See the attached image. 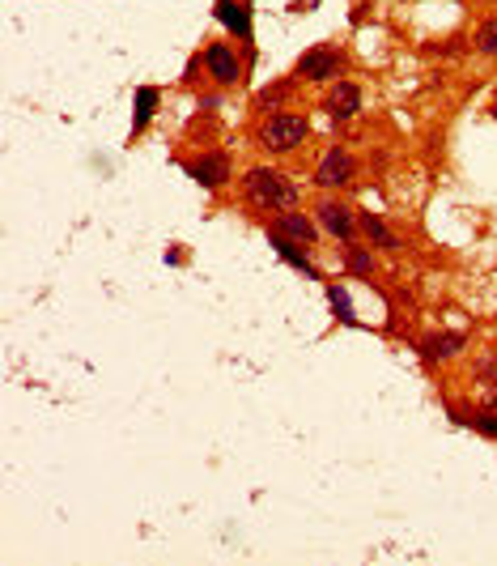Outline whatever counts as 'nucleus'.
<instances>
[{"instance_id": "1", "label": "nucleus", "mask_w": 497, "mask_h": 566, "mask_svg": "<svg viewBox=\"0 0 497 566\" xmlns=\"http://www.w3.org/2000/svg\"><path fill=\"white\" fill-rule=\"evenodd\" d=\"M242 192H246V201H251L255 209H277V213L297 209V201H302L297 183L277 166H251L242 175Z\"/></svg>"}, {"instance_id": "2", "label": "nucleus", "mask_w": 497, "mask_h": 566, "mask_svg": "<svg viewBox=\"0 0 497 566\" xmlns=\"http://www.w3.org/2000/svg\"><path fill=\"white\" fill-rule=\"evenodd\" d=\"M306 132H310V119H306V115L277 111V115H268L264 124H260L255 141H260V150H268V154H293L297 145L306 141Z\"/></svg>"}, {"instance_id": "3", "label": "nucleus", "mask_w": 497, "mask_h": 566, "mask_svg": "<svg viewBox=\"0 0 497 566\" xmlns=\"http://www.w3.org/2000/svg\"><path fill=\"white\" fill-rule=\"evenodd\" d=\"M340 72H344L340 47H310V52H302V60H297V77H306V81H332Z\"/></svg>"}, {"instance_id": "4", "label": "nucleus", "mask_w": 497, "mask_h": 566, "mask_svg": "<svg viewBox=\"0 0 497 566\" xmlns=\"http://www.w3.org/2000/svg\"><path fill=\"white\" fill-rule=\"evenodd\" d=\"M349 179H353V154L340 150V145H332V150L319 158V166H315V183L319 188H344Z\"/></svg>"}, {"instance_id": "5", "label": "nucleus", "mask_w": 497, "mask_h": 566, "mask_svg": "<svg viewBox=\"0 0 497 566\" xmlns=\"http://www.w3.org/2000/svg\"><path fill=\"white\" fill-rule=\"evenodd\" d=\"M315 213H319V221H323V230H328V234H336L340 243H353V234H357L361 221L353 217L349 205H340V201H319Z\"/></svg>"}, {"instance_id": "6", "label": "nucleus", "mask_w": 497, "mask_h": 566, "mask_svg": "<svg viewBox=\"0 0 497 566\" xmlns=\"http://www.w3.org/2000/svg\"><path fill=\"white\" fill-rule=\"evenodd\" d=\"M204 64H209V77H213L217 85H238V81H242V64H238V56L230 52L226 43H209Z\"/></svg>"}, {"instance_id": "7", "label": "nucleus", "mask_w": 497, "mask_h": 566, "mask_svg": "<svg viewBox=\"0 0 497 566\" xmlns=\"http://www.w3.org/2000/svg\"><path fill=\"white\" fill-rule=\"evenodd\" d=\"M187 175L200 183V188H221V183L234 175L230 154H204V158H195V162L187 166Z\"/></svg>"}, {"instance_id": "8", "label": "nucleus", "mask_w": 497, "mask_h": 566, "mask_svg": "<svg viewBox=\"0 0 497 566\" xmlns=\"http://www.w3.org/2000/svg\"><path fill=\"white\" fill-rule=\"evenodd\" d=\"M323 107H328L332 119H353L361 111V85L357 81H336L328 90V98H323Z\"/></svg>"}, {"instance_id": "9", "label": "nucleus", "mask_w": 497, "mask_h": 566, "mask_svg": "<svg viewBox=\"0 0 497 566\" xmlns=\"http://www.w3.org/2000/svg\"><path fill=\"white\" fill-rule=\"evenodd\" d=\"M272 230H281V234H289L293 243H302V247H315L319 243V226L306 217V213H297V209H285V213H277V226Z\"/></svg>"}, {"instance_id": "10", "label": "nucleus", "mask_w": 497, "mask_h": 566, "mask_svg": "<svg viewBox=\"0 0 497 566\" xmlns=\"http://www.w3.org/2000/svg\"><path fill=\"white\" fill-rule=\"evenodd\" d=\"M217 17L230 34H238L242 43H251L255 30H251V5H234V0H217Z\"/></svg>"}, {"instance_id": "11", "label": "nucleus", "mask_w": 497, "mask_h": 566, "mask_svg": "<svg viewBox=\"0 0 497 566\" xmlns=\"http://www.w3.org/2000/svg\"><path fill=\"white\" fill-rule=\"evenodd\" d=\"M463 350V336L459 332H430L421 341V358L425 362H442V358H455Z\"/></svg>"}, {"instance_id": "12", "label": "nucleus", "mask_w": 497, "mask_h": 566, "mask_svg": "<svg viewBox=\"0 0 497 566\" xmlns=\"http://www.w3.org/2000/svg\"><path fill=\"white\" fill-rule=\"evenodd\" d=\"M272 252H277L281 260H289L293 268H302L306 277H319V268H315V260L306 256V247H297V243H293L289 234H281V230H272Z\"/></svg>"}, {"instance_id": "13", "label": "nucleus", "mask_w": 497, "mask_h": 566, "mask_svg": "<svg viewBox=\"0 0 497 566\" xmlns=\"http://www.w3.org/2000/svg\"><path fill=\"white\" fill-rule=\"evenodd\" d=\"M472 379L480 383V392H485L489 409H497V354H480V358H476V366H472Z\"/></svg>"}, {"instance_id": "14", "label": "nucleus", "mask_w": 497, "mask_h": 566, "mask_svg": "<svg viewBox=\"0 0 497 566\" xmlns=\"http://www.w3.org/2000/svg\"><path fill=\"white\" fill-rule=\"evenodd\" d=\"M158 103H162V90H158V85H140V90H136V111H132V137H136V132H145V124H149V119H154Z\"/></svg>"}, {"instance_id": "15", "label": "nucleus", "mask_w": 497, "mask_h": 566, "mask_svg": "<svg viewBox=\"0 0 497 566\" xmlns=\"http://www.w3.org/2000/svg\"><path fill=\"white\" fill-rule=\"evenodd\" d=\"M361 230H366V239L374 243V247H387V252H391V247H400V239H395L374 213H366V217H361Z\"/></svg>"}, {"instance_id": "16", "label": "nucleus", "mask_w": 497, "mask_h": 566, "mask_svg": "<svg viewBox=\"0 0 497 566\" xmlns=\"http://www.w3.org/2000/svg\"><path fill=\"white\" fill-rule=\"evenodd\" d=\"M328 303L336 311V319H344V324H357V311H353V299L344 285H328Z\"/></svg>"}, {"instance_id": "17", "label": "nucleus", "mask_w": 497, "mask_h": 566, "mask_svg": "<svg viewBox=\"0 0 497 566\" xmlns=\"http://www.w3.org/2000/svg\"><path fill=\"white\" fill-rule=\"evenodd\" d=\"M476 52L497 56V17H485L480 26H476Z\"/></svg>"}, {"instance_id": "18", "label": "nucleus", "mask_w": 497, "mask_h": 566, "mask_svg": "<svg viewBox=\"0 0 497 566\" xmlns=\"http://www.w3.org/2000/svg\"><path fill=\"white\" fill-rule=\"evenodd\" d=\"M463 422L476 430V434H489V438H497V409L493 413H476V417H463Z\"/></svg>"}, {"instance_id": "19", "label": "nucleus", "mask_w": 497, "mask_h": 566, "mask_svg": "<svg viewBox=\"0 0 497 566\" xmlns=\"http://www.w3.org/2000/svg\"><path fill=\"white\" fill-rule=\"evenodd\" d=\"M349 268H353L357 277H361V273H370V256H366L361 247H353V252H349Z\"/></svg>"}, {"instance_id": "20", "label": "nucleus", "mask_w": 497, "mask_h": 566, "mask_svg": "<svg viewBox=\"0 0 497 566\" xmlns=\"http://www.w3.org/2000/svg\"><path fill=\"white\" fill-rule=\"evenodd\" d=\"M493 119H497V111H493Z\"/></svg>"}]
</instances>
